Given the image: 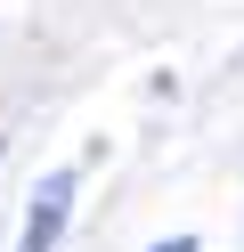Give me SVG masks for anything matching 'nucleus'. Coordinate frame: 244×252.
<instances>
[{
  "label": "nucleus",
  "instance_id": "obj_1",
  "mask_svg": "<svg viewBox=\"0 0 244 252\" xmlns=\"http://www.w3.org/2000/svg\"><path fill=\"white\" fill-rule=\"evenodd\" d=\"M65 195H73V179H65V171H57V179H41V203H33V244H49V236H57V220H65Z\"/></svg>",
  "mask_w": 244,
  "mask_h": 252
},
{
  "label": "nucleus",
  "instance_id": "obj_2",
  "mask_svg": "<svg viewBox=\"0 0 244 252\" xmlns=\"http://www.w3.org/2000/svg\"><path fill=\"white\" fill-rule=\"evenodd\" d=\"M155 252H195V236H171V244H155Z\"/></svg>",
  "mask_w": 244,
  "mask_h": 252
}]
</instances>
